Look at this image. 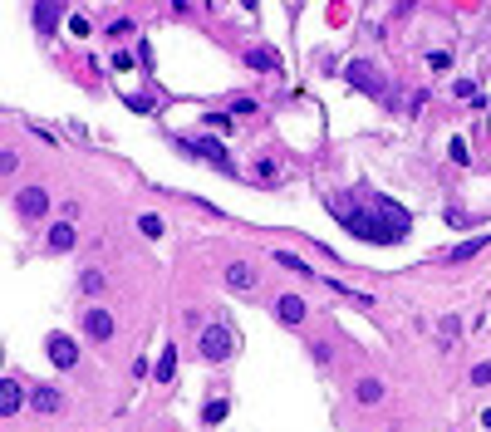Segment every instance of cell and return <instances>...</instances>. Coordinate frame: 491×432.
I'll return each mask as SVG.
<instances>
[{
	"label": "cell",
	"mask_w": 491,
	"mask_h": 432,
	"mask_svg": "<svg viewBox=\"0 0 491 432\" xmlns=\"http://www.w3.org/2000/svg\"><path fill=\"white\" fill-rule=\"evenodd\" d=\"M25 403H30V393L20 388V378H15V373H5V383H0V413H5V418H15Z\"/></svg>",
	"instance_id": "cell-10"
},
{
	"label": "cell",
	"mask_w": 491,
	"mask_h": 432,
	"mask_svg": "<svg viewBox=\"0 0 491 432\" xmlns=\"http://www.w3.org/2000/svg\"><path fill=\"white\" fill-rule=\"evenodd\" d=\"M133 54H138V64H143V69H153V44H148V40H138V49H133Z\"/></svg>",
	"instance_id": "cell-33"
},
{
	"label": "cell",
	"mask_w": 491,
	"mask_h": 432,
	"mask_svg": "<svg viewBox=\"0 0 491 432\" xmlns=\"http://www.w3.org/2000/svg\"><path fill=\"white\" fill-rule=\"evenodd\" d=\"M491 383V364H472V388H487Z\"/></svg>",
	"instance_id": "cell-28"
},
{
	"label": "cell",
	"mask_w": 491,
	"mask_h": 432,
	"mask_svg": "<svg viewBox=\"0 0 491 432\" xmlns=\"http://www.w3.org/2000/svg\"><path fill=\"white\" fill-rule=\"evenodd\" d=\"M79 329L94 339V344H108L113 334H118V320L103 310V305H94V310H84V320H79Z\"/></svg>",
	"instance_id": "cell-7"
},
{
	"label": "cell",
	"mask_w": 491,
	"mask_h": 432,
	"mask_svg": "<svg viewBox=\"0 0 491 432\" xmlns=\"http://www.w3.org/2000/svg\"><path fill=\"white\" fill-rule=\"evenodd\" d=\"M256 177H261V182H276V177H280L276 157H256Z\"/></svg>",
	"instance_id": "cell-26"
},
{
	"label": "cell",
	"mask_w": 491,
	"mask_h": 432,
	"mask_svg": "<svg viewBox=\"0 0 491 432\" xmlns=\"http://www.w3.org/2000/svg\"><path fill=\"white\" fill-rule=\"evenodd\" d=\"M30 413H40V418L64 413V393H59V388H49V383H35V388H30Z\"/></svg>",
	"instance_id": "cell-8"
},
{
	"label": "cell",
	"mask_w": 491,
	"mask_h": 432,
	"mask_svg": "<svg viewBox=\"0 0 491 432\" xmlns=\"http://www.w3.org/2000/svg\"><path fill=\"white\" fill-rule=\"evenodd\" d=\"M487 241H491V236H472V241H462V246H452V251H447L442 260H452V265H457V260H472L477 251H487Z\"/></svg>",
	"instance_id": "cell-18"
},
{
	"label": "cell",
	"mask_w": 491,
	"mask_h": 432,
	"mask_svg": "<svg viewBox=\"0 0 491 432\" xmlns=\"http://www.w3.org/2000/svg\"><path fill=\"white\" fill-rule=\"evenodd\" d=\"M226 285H231V290H251V285H256V270H251L246 260H231V265H226Z\"/></svg>",
	"instance_id": "cell-15"
},
{
	"label": "cell",
	"mask_w": 491,
	"mask_h": 432,
	"mask_svg": "<svg viewBox=\"0 0 491 432\" xmlns=\"http://www.w3.org/2000/svg\"><path fill=\"white\" fill-rule=\"evenodd\" d=\"M447 221H452V226H472V216L462 212V207H447Z\"/></svg>",
	"instance_id": "cell-36"
},
{
	"label": "cell",
	"mask_w": 491,
	"mask_h": 432,
	"mask_svg": "<svg viewBox=\"0 0 491 432\" xmlns=\"http://www.w3.org/2000/svg\"><path fill=\"white\" fill-rule=\"evenodd\" d=\"M196 349H201L206 364H226V359L236 354V334H231L226 324H206V329L196 334Z\"/></svg>",
	"instance_id": "cell-4"
},
{
	"label": "cell",
	"mask_w": 491,
	"mask_h": 432,
	"mask_svg": "<svg viewBox=\"0 0 491 432\" xmlns=\"http://www.w3.org/2000/svg\"><path fill=\"white\" fill-rule=\"evenodd\" d=\"M236 113H241V118H246V113H256V99H246V94H236V99H231V118H236Z\"/></svg>",
	"instance_id": "cell-29"
},
{
	"label": "cell",
	"mask_w": 491,
	"mask_h": 432,
	"mask_svg": "<svg viewBox=\"0 0 491 432\" xmlns=\"http://www.w3.org/2000/svg\"><path fill=\"white\" fill-rule=\"evenodd\" d=\"M447 157H452L457 167H467V162H472V152H467V143H462V138H452V143H447Z\"/></svg>",
	"instance_id": "cell-25"
},
{
	"label": "cell",
	"mask_w": 491,
	"mask_h": 432,
	"mask_svg": "<svg viewBox=\"0 0 491 432\" xmlns=\"http://www.w3.org/2000/svg\"><path fill=\"white\" fill-rule=\"evenodd\" d=\"M158 383H172L177 378V344H162V354H158V373H153Z\"/></svg>",
	"instance_id": "cell-16"
},
{
	"label": "cell",
	"mask_w": 491,
	"mask_h": 432,
	"mask_svg": "<svg viewBox=\"0 0 491 432\" xmlns=\"http://www.w3.org/2000/svg\"><path fill=\"white\" fill-rule=\"evenodd\" d=\"M79 290H84V295H103V290H108V275L94 270V265H89V270H79Z\"/></svg>",
	"instance_id": "cell-19"
},
{
	"label": "cell",
	"mask_w": 491,
	"mask_h": 432,
	"mask_svg": "<svg viewBox=\"0 0 491 432\" xmlns=\"http://www.w3.org/2000/svg\"><path fill=\"white\" fill-rule=\"evenodd\" d=\"M384 393H389L384 378H359L354 383V403H384Z\"/></svg>",
	"instance_id": "cell-17"
},
{
	"label": "cell",
	"mask_w": 491,
	"mask_h": 432,
	"mask_svg": "<svg viewBox=\"0 0 491 432\" xmlns=\"http://www.w3.org/2000/svg\"><path fill=\"white\" fill-rule=\"evenodd\" d=\"M344 79H349V89H359L364 99H374V104H393V99H389V74H384L374 59H349V64H344Z\"/></svg>",
	"instance_id": "cell-3"
},
{
	"label": "cell",
	"mask_w": 491,
	"mask_h": 432,
	"mask_svg": "<svg viewBox=\"0 0 491 432\" xmlns=\"http://www.w3.org/2000/svg\"><path fill=\"white\" fill-rule=\"evenodd\" d=\"M172 143H177V152H187V157H196V162H206V167H216V172L236 177V162H231V152H226V143H221V138H201V133H177Z\"/></svg>",
	"instance_id": "cell-2"
},
{
	"label": "cell",
	"mask_w": 491,
	"mask_h": 432,
	"mask_svg": "<svg viewBox=\"0 0 491 432\" xmlns=\"http://www.w3.org/2000/svg\"><path fill=\"white\" fill-rule=\"evenodd\" d=\"M45 212H49V192H45L40 182H30V187H20V192H15V216H20L25 226H35Z\"/></svg>",
	"instance_id": "cell-5"
},
{
	"label": "cell",
	"mask_w": 491,
	"mask_h": 432,
	"mask_svg": "<svg viewBox=\"0 0 491 432\" xmlns=\"http://www.w3.org/2000/svg\"><path fill=\"white\" fill-rule=\"evenodd\" d=\"M226 413H231V403H226V398H211V403L201 408V423L216 428V423H226Z\"/></svg>",
	"instance_id": "cell-20"
},
{
	"label": "cell",
	"mask_w": 491,
	"mask_h": 432,
	"mask_svg": "<svg viewBox=\"0 0 491 432\" xmlns=\"http://www.w3.org/2000/svg\"><path fill=\"white\" fill-rule=\"evenodd\" d=\"M45 246H49L54 256H69V251L79 246V226H74V221H54L49 236H45Z\"/></svg>",
	"instance_id": "cell-9"
},
{
	"label": "cell",
	"mask_w": 491,
	"mask_h": 432,
	"mask_svg": "<svg viewBox=\"0 0 491 432\" xmlns=\"http://www.w3.org/2000/svg\"><path fill=\"white\" fill-rule=\"evenodd\" d=\"M206 128H216V133H231V113H206Z\"/></svg>",
	"instance_id": "cell-30"
},
{
	"label": "cell",
	"mask_w": 491,
	"mask_h": 432,
	"mask_svg": "<svg viewBox=\"0 0 491 432\" xmlns=\"http://www.w3.org/2000/svg\"><path fill=\"white\" fill-rule=\"evenodd\" d=\"M133 64H138V54H123V49L113 54V69H118V74H123V69H133Z\"/></svg>",
	"instance_id": "cell-35"
},
{
	"label": "cell",
	"mask_w": 491,
	"mask_h": 432,
	"mask_svg": "<svg viewBox=\"0 0 491 432\" xmlns=\"http://www.w3.org/2000/svg\"><path fill=\"white\" fill-rule=\"evenodd\" d=\"M69 30H74V40H84V35H89V30H94V25H89V20H84V15H69Z\"/></svg>",
	"instance_id": "cell-32"
},
{
	"label": "cell",
	"mask_w": 491,
	"mask_h": 432,
	"mask_svg": "<svg viewBox=\"0 0 491 432\" xmlns=\"http://www.w3.org/2000/svg\"><path fill=\"white\" fill-rule=\"evenodd\" d=\"M45 354H49V364L64 368V373L79 368V339H74V334H49V339H45Z\"/></svg>",
	"instance_id": "cell-6"
},
{
	"label": "cell",
	"mask_w": 491,
	"mask_h": 432,
	"mask_svg": "<svg viewBox=\"0 0 491 432\" xmlns=\"http://www.w3.org/2000/svg\"><path fill=\"white\" fill-rule=\"evenodd\" d=\"M329 212L339 216V226H344L349 236H359V241H374V246H393V241H403V236L413 231V216L403 212L393 197H384V192H369V187L349 192L344 202H339V197H329Z\"/></svg>",
	"instance_id": "cell-1"
},
{
	"label": "cell",
	"mask_w": 491,
	"mask_h": 432,
	"mask_svg": "<svg viewBox=\"0 0 491 432\" xmlns=\"http://www.w3.org/2000/svg\"><path fill=\"white\" fill-rule=\"evenodd\" d=\"M452 94H457L462 104H472V108H482V104H487V99H482V89H477L472 79H457V84H452Z\"/></svg>",
	"instance_id": "cell-21"
},
{
	"label": "cell",
	"mask_w": 491,
	"mask_h": 432,
	"mask_svg": "<svg viewBox=\"0 0 491 432\" xmlns=\"http://www.w3.org/2000/svg\"><path fill=\"white\" fill-rule=\"evenodd\" d=\"M427 69H432V74H447V69H452V54H447V49H432V54H427Z\"/></svg>",
	"instance_id": "cell-24"
},
{
	"label": "cell",
	"mask_w": 491,
	"mask_h": 432,
	"mask_svg": "<svg viewBox=\"0 0 491 432\" xmlns=\"http://www.w3.org/2000/svg\"><path fill=\"white\" fill-rule=\"evenodd\" d=\"M304 315H309V305H304L300 295H290V290L276 295V320L280 324H304Z\"/></svg>",
	"instance_id": "cell-11"
},
{
	"label": "cell",
	"mask_w": 491,
	"mask_h": 432,
	"mask_svg": "<svg viewBox=\"0 0 491 432\" xmlns=\"http://www.w3.org/2000/svg\"><path fill=\"white\" fill-rule=\"evenodd\" d=\"M290 5H295V0H290Z\"/></svg>",
	"instance_id": "cell-38"
},
{
	"label": "cell",
	"mask_w": 491,
	"mask_h": 432,
	"mask_svg": "<svg viewBox=\"0 0 491 432\" xmlns=\"http://www.w3.org/2000/svg\"><path fill=\"white\" fill-rule=\"evenodd\" d=\"M437 329H442V344H452V339L462 334V320H457V315H447V320L437 324Z\"/></svg>",
	"instance_id": "cell-27"
},
{
	"label": "cell",
	"mask_w": 491,
	"mask_h": 432,
	"mask_svg": "<svg viewBox=\"0 0 491 432\" xmlns=\"http://www.w3.org/2000/svg\"><path fill=\"white\" fill-rule=\"evenodd\" d=\"M15 167H20V152H15V148H5V152H0V172H5V177H10V172H15Z\"/></svg>",
	"instance_id": "cell-31"
},
{
	"label": "cell",
	"mask_w": 491,
	"mask_h": 432,
	"mask_svg": "<svg viewBox=\"0 0 491 432\" xmlns=\"http://www.w3.org/2000/svg\"><path fill=\"white\" fill-rule=\"evenodd\" d=\"M482 423H487V432H491V408H482Z\"/></svg>",
	"instance_id": "cell-37"
},
{
	"label": "cell",
	"mask_w": 491,
	"mask_h": 432,
	"mask_svg": "<svg viewBox=\"0 0 491 432\" xmlns=\"http://www.w3.org/2000/svg\"><path fill=\"white\" fill-rule=\"evenodd\" d=\"M138 231H143V236H153V241H162V231H167V221H162V216H138Z\"/></svg>",
	"instance_id": "cell-22"
},
{
	"label": "cell",
	"mask_w": 491,
	"mask_h": 432,
	"mask_svg": "<svg viewBox=\"0 0 491 432\" xmlns=\"http://www.w3.org/2000/svg\"><path fill=\"white\" fill-rule=\"evenodd\" d=\"M276 265H285V270H295V275H304V280H314V285H319V270H314L309 260H300L295 251H276Z\"/></svg>",
	"instance_id": "cell-14"
},
{
	"label": "cell",
	"mask_w": 491,
	"mask_h": 432,
	"mask_svg": "<svg viewBox=\"0 0 491 432\" xmlns=\"http://www.w3.org/2000/svg\"><path fill=\"white\" fill-rule=\"evenodd\" d=\"M128 108H133V113H148L153 99H148V94H128Z\"/></svg>",
	"instance_id": "cell-34"
},
{
	"label": "cell",
	"mask_w": 491,
	"mask_h": 432,
	"mask_svg": "<svg viewBox=\"0 0 491 432\" xmlns=\"http://www.w3.org/2000/svg\"><path fill=\"white\" fill-rule=\"evenodd\" d=\"M54 25H59V0H35V30L54 35Z\"/></svg>",
	"instance_id": "cell-12"
},
{
	"label": "cell",
	"mask_w": 491,
	"mask_h": 432,
	"mask_svg": "<svg viewBox=\"0 0 491 432\" xmlns=\"http://www.w3.org/2000/svg\"><path fill=\"white\" fill-rule=\"evenodd\" d=\"M108 40H133V20H128V15L108 20Z\"/></svg>",
	"instance_id": "cell-23"
},
{
	"label": "cell",
	"mask_w": 491,
	"mask_h": 432,
	"mask_svg": "<svg viewBox=\"0 0 491 432\" xmlns=\"http://www.w3.org/2000/svg\"><path fill=\"white\" fill-rule=\"evenodd\" d=\"M246 64H251L256 74H276V69H280V54H276L271 44H256V49L246 54Z\"/></svg>",
	"instance_id": "cell-13"
}]
</instances>
